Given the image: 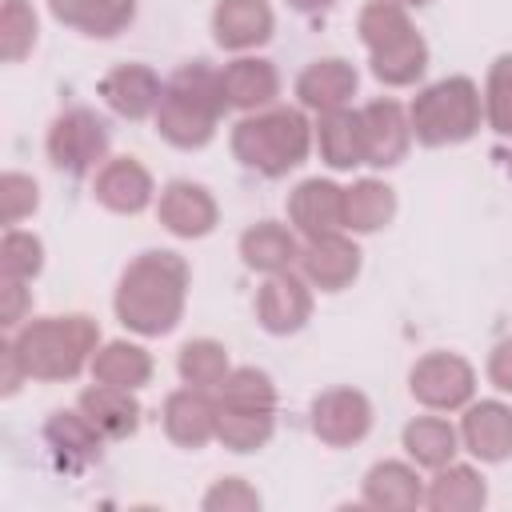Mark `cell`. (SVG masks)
Segmentation results:
<instances>
[{"instance_id":"6da1fadb","label":"cell","mask_w":512,"mask_h":512,"mask_svg":"<svg viewBox=\"0 0 512 512\" xmlns=\"http://www.w3.org/2000/svg\"><path fill=\"white\" fill-rule=\"evenodd\" d=\"M188 300V264L176 252L136 256L116 288V316L136 336H164L180 324Z\"/></svg>"},{"instance_id":"7a4b0ae2","label":"cell","mask_w":512,"mask_h":512,"mask_svg":"<svg viewBox=\"0 0 512 512\" xmlns=\"http://www.w3.org/2000/svg\"><path fill=\"white\" fill-rule=\"evenodd\" d=\"M224 108H228V96H224L220 72L208 68L204 60L180 64L164 84V96L156 108V132L172 148H184V152L204 148L216 136Z\"/></svg>"},{"instance_id":"3957f363","label":"cell","mask_w":512,"mask_h":512,"mask_svg":"<svg viewBox=\"0 0 512 512\" xmlns=\"http://www.w3.org/2000/svg\"><path fill=\"white\" fill-rule=\"evenodd\" d=\"M8 340L32 380H72L88 364V356H96L100 328H96V320H88L80 312L40 316V320H28Z\"/></svg>"},{"instance_id":"277c9868","label":"cell","mask_w":512,"mask_h":512,"mask_svg":"<svg viewBox=\"0 0 512 512\" xmlns=\"http://www.w3.org/2000/svg\"><path fill=\"white\" fill-rule=\"evenodd\" d=\"M312 148V124L296 108H260L232 128V152L244 168L276 180L304 164Z\"/></svg>"},{"instance_id":"5b68a950","label":"cell","mask_w":512,"mask_h":512,"mask_svg":"<svg viewBox=\"0 0 512 512\" xmlns=\"http://www.w3.org/2000/svg\"><path fill=\"white\" fill-rule=\"evenodd\" d=\"M408 124H412V136L428 148L472 140L480 128L476 84L468 76H448V80L428 84L424 92H416V100L408 108Z\"/></svg>"},{"instance_id":"8992f818","label":"cell","mask_w":512,"mask_h":512,"mask_svg":"<svg viewBox=\"0 0 512 512\" xmlns=\"http://www.w3.org/2000/svg\"><path fill=\"white\" fill-rule=\"evenodd\" d=\"M108 156V124L92 108H68L48 128V160L68 176H88Z\"/></svg>"},{"instance_id":"52a82bcc","label":"cell","mask_w":512,"mask_h":512,"mask_svg":"<svg viewBox=\"0 0 512 512\" xmlns=\"http://www.w3.org/2000/svg\"><path fill=\"white\" fill-rule=\"evenodd\" d=\"M408 388L412 396L424 404V408H436V412H452V408H464L472 400V388H476V372L464 356L456 352H428L424 360H416L412 376H408Z\"/></svg>"},{"instance_id":"ba28073f","label":"cell","mask_w":512,"mask_h":512,"mask_svg":"<svg viewBox=\"0 0 512 512\" xmlns=\"http://www.w3.org/2000/svg\"><path fill=\"white\" fill-rule=\"evenodd\" d=\"M372 428V404L356 388H328L312 400V432L328 448H348Z\"/></svg>"},{"instance_id":"9c48e42d","label":"cell","mask_w":512,"mask_h":512,"mask_svg":"<svg viewBox=\"0 0 512 512\" xmlns=\"http://www.w3.org/2000/svg\"><path fill=\"white\" fill-rule=\"evenodd\" d=\"M360 140H364V164L392 168L404 160L412 144V124L396 100H368L360 112Z\"/></svg>"},{"instance_id":"30bf717a","label":"cell","mask_w":512,"mask_h":512,"mask_svg":"<svg viewBox=\"0 0 512 512\" xmlns=\"http://www.w3.org/2000/svg\"><path fill=\"white\" fill-rule=\"evenodd\" d=\"M308 316H312V292H308V280H304V276L276 272V276H268L264 288L256 292V320H260V328L272 332V336L300 332Z\"/></svg>"},{"instance_id":"8fae6325","label":"cell","mask_w":512,"mask_h":512,"mask_svg":"<svg viewBox=\"0 0 512 512\" xmlns=\"http://www.w3.org/2000/svg\"><path fill=\"white\" fill-rule=\"evenodd\" d=\"M288 220L304 240L344 228V188L332 180H320V176L296 184L288 196Z\"/></svg>"},{"instance_id":"7c38bea8","label":"cell","mask_w":512,"mask_h":512,"mask_svg":"<svg viewBox=\"0 0 512 512\" xmlns=\"http://www.w3.org/2000/svg\"><path fill=\"white\" fill-rule=\"evenodd\" d=\"M300 272L312 288L320 292H340L356 280L360 272V248L352 240H344L340 232H328V236H316L300 248Z\"/></svg>"},{"instance_id":"4fadbf2b","label":"cell","mask_w":512,"mask_h":512,"mask_svg":"<svg viewBox=\"0 0 512 512\" xmlns=\"http://www.w3.org/2000/svg\"><path fill=\"white\" fill-rule=\"evenodd\" d=\"M100 96L104 104L124 116V120H144L160 108L164 84L148 64H116L104 80H100Z\"/></svg>"},{"instance_id":"5bb4252c","label":"cell","mask_w":512,"mask_h":512,"mask_svg":"<svg viewBox=\"0 0 512 512\" xmlns=\"http://www.w3.org/2000/svg\"><path fill=\"white\" fill-rule=\"evenodd\" d=\"M156 216L160 224L180 236V240H196V236H208L216 228V200L208 196V188L192 184V180H172L164 192H160V204H156Z\"/></svg>"},{"instance_id":"9a60e30c","label":"cell","mask_w":512,"mask_h":512,"mask_svg":"<svg viewBox=\"0 0 512 512\" xmlns=\"http://www.w3.org/2000/svg\"><path fill=\"white\" fill-rule=\"evenodd\" d=\"M44 444L52 448L56 464L64 472H84L100 460V444L104 436L96 432V424L76 408V412H52L48 424H44Z\"/></svg>"},{"instance_id":"2e32d148","label":"cell","mask_w":512,"mask_h":512,"mask_svg":"<svg viewBox=\"0 0 512 512\" xmlns=\"http://www.w3.org/2000/svg\"><path fill=\"white\" fill-rule=\"evenodd\" d=\"M460 440L464 448L484 460V464H500L512 456V408H504L500 400H480L464 412L460 424Z\"/></svg>"},{"instance_id":"e0dca14e","label":"cell","mask_w":512,"mask_h":512,"mask_svg":"<svg viewBox=\"0 0 512 512\" xmlns=\"http://www.w3.org/2000/svg\"><path fill=\"white\" fill-rule=\"evenodd\" d=\"M272 28H276V16H272L268 0H220L212 12L216 44L228 52H244V48L264 44L272 36Z\"/></svg>"},{"instance_id":"ac0fdd59","label":"cell","mask_w":512,"mask_h":512,"mask_svg":"<svg viewBox=\"0 0 512 512\" xmlns=\"http://www.w3.org/2000/svg\"><path fill=\"white\" fill-rule=\"evenodd\" d=\"M96 200L108 208V212H120V216H132V212H144L148 200H152V176L140 160L132 156H116L108 160L100 172H96V184H92Z\"/></svg>"},{"instance_id":"d6986e66","label":"cell","mask_w":512,"mask_h":512,"mask_svg":"<svg viewBox=\"0 0 512 512\" xmlns=\"http://www.w3.org/2000/svg\"><path fill=\"white\" fill-rule=\"evenodd\" d=\"M164 432L180 448H204L216 436V400L204 396V388H180L164 400Z\"/></svg>"},{"instance_id":"ffe728a7","label":"cell","mask_w":512,"mask_h":512,"mask_svg":"<svg viewBox=\"0 0 512 512\" xmlns=\"http://www.w3.org/2000/svg\"><path fill=\"white\" fill-rule=\"evenodd\" d=\"M220 80H224L228 108L260 112V108H272V100L280 96V72H276V64H272V60L240 56V60L224 64Z\"/></svg>"},{"instance_id":"44dd1931","label":"cell","mask_w":512,"mask_h":512,"mask_svg":"<svg viewBox=\"0 0 512 512\" xmlns=\"http://www.w3.org/2000/svg\"><path fill=\"white\" fill-rule=\"evenodd\" d=\"M76 408L96 424V432L104 440H124L140 428V400L128 392V388H112V384H100L96 388H84Z\"/></svg>"},{"instance_id":"7402d4cb","label":"cell","mask_w":512,"mask_h":512,"mask_svg":"<svg viewBox=\"0 0 512 512\" xmlns=\"http://www.w3.org/2000/svg\"><path fill=\"white\" fill-rule=\"evenodd\" d=\"M356 92V68L348 60H316L296 76V96L312 112H332L344 108Z\"/></svg>"},{"instance_id":"603a6c76","label":"cell","mask_w":512,"mask_h":512,"mask_svg":"<svg viewBox=\"0 0 512 512\" xmlns=\"http://www.w3.org/2000/svg\"><path fill=\"white\" fill-rule=\"evenodd\" d=\"M364 504L384 508V512H408V508L424 504V484H420L416 468H408L400 460H384V464L368 468V476H364Z\"/></svg>"},{"instance_id":"cb8c5ba5","label":"cell","mask_w":512,"mask_h":512,"mask_svg":"<svg viewBox=\"0 0 512 512\" xmlns=\"http://www.w3.org/2000/svg\"><path fill=\"white\" fill-rule=\"evenodd\" d=\"M52 16L84 36H116L132 24L136 0H48Z\"/></svg>"},{"instance_id":"d4e9b609","label":"cell","mask_w":512,"mask_h":512,"mask_svg":"<svg viewBox=\"0 0 512 512\" xmlns=\"http://www.w3.org/2000/svg\"><path fill=\"white\" fill-rule=\"evenodd\" d=\"M316 144H320V160L336 172H348L356 164H364V140H360V116L348 108H332L320 112L316 120Z\"/></svg>"},{"instance_id":"484cf974","label":"cell","mask_w":512,"mask_h":512,"mask_svg":"<svg viewBox=\"0 0 512 512\" xmlns=\"http://www.w3.org/2000/svg\"><path fill=\"white\" fill-rule=\"evenodd\" d=\"M240 256H244L248 268L264 272V276H276V272H288L292 260H300V248H296V236L284 224L260 220L240 236Z\"/></svg>"},{"instance_id":"4316f807","label":"cell","mask_w":512,"mask_h":512,"mask_svg":"<svg viewBox=\"0 0 512 512\" xmlns=\"http://www.w3.org/2000/svg\"><path fill=\"white\" fill-rule=\"evenodd\" d=\"M484 500H488V488H484L480 472L468 464L436 468V480L424 492V504L432 512H476V508H484Z\"/></svg>"},{"instance_id":"83f0119b","label":"cell","mask_w":512,"mask_h":512,"mask_svg":"<svg viewBox=\"0 0 512 512\" xmlns=\"http://www.w3.org/2000/svg\"><path fill=\"white\" fill-rule=\"evenodd\" d=\"M92 376L100 384H112V388H144L152 380V356L140 348V344H128V340H112L104 344L96 356H92Z\"/></svg>"},{"instance_id":"f1b7e54d","label":"cell","mask_w":512,"mask_h":512,"mask_svg":"<svg viewBox=\"0 0 512 512\" xmlns=\"http://www.w3.org/2000/svg\"><path fill=\"white\" fill-rule=\"evenodd\" d=\"M396 216V192L384 180H356L344 188V228L376 232Z\"/></svg>"},{"instance_id":"f546056e","label":"cell","mask_w":512,"mask_h":512,"mask_svg":"<svg viewBox=\"0 0 512 512\" xmlns=\"http://www.w3.org/2000/svg\"><path fill=\"white\" fill-rule=\"evenodd\" d=\"M272 412H256V408H228L216 400V440L228 452H256L272 440Z\"/></svg>"},{"instance_id":"4dcf8cb0","label":"cell","mask_w":512,"mask_h":512,"mask_svg":"<svg viewBox=\"0 0 512 512\" xmlns=\"http://www.w3.org/2000/svg\"><path fill=\"white\" fill-rule=\"evenodd\" d=\"M456 444H460L456 428L448 420H440V416H416L404 428V452L420 468H444V464H452Z\"/></svg>"},{"instance_id":"1f68e13d","label":"cell","mask_w":512,"mask_h":512,"mask_svg":"<svg viewBox=\"0 0 512 512\" xmlns=\"http://www.w3.org/2000/svg\"><path fill=\"white\" fill-rule=\"evenodd\" d=\"M356 32H360V40H364L368 52H384V48L408 40L416 28H412L404 4H396V0H368V4L360 8Z\"/></svg>"},{"instance_id":"d6a6232c","label":"cell","mask_w":512,"mask_h":512,"mask_svg":"<svg viewBox=\"0 0 512 512\" xmlns=\"http://www.w3.org/2000/svg\"><path fill=\"white\" fill-rule=\"evenodd\" d=\"M424 68H428V44L420 40V32H412L408 40H400L384 52H372V76L388 88H404V84L420 80Z\"/></svg>"},{"instance_id":"836d02e7","label":"cell","mask_w":512,"mask_h":512,"mask_svg":"<svg viewBox=\"0 0 512 512\" xmlns=\"http://www.w3.org/2000/svg\"><path fill=\"white\" fill-rule=\"evenodd\" d=\"M176 368H180V380H184V384L204 388V392H208V388H220L224 376L232 372V368H228V348L216 344V340H188V344L180 348Z\"/></svg>"},{"instance_id":"e575fe53","label":"cell","mask_w":512,"mask_h":512,"mask_svg":"<svg viewBox=\"0 0 512 512\" xmlns=\"http://www.w3.org/2000/svg\"><path fill=\"white\" fill-rule=\"evenodd\" d=\"M220 404L276 412V388H272L268 372H260V368H232L224 376V384H220Z\"/></svg>"},{"instance_id":"d590c367","label":"cell","mask_w":512,"mask_h":512,"mask_svg":"<svg viewBox=\"0 0 512 512\" xmlns=\"http://www.w3.org/2000/svg\"><path fill=\"white\" fill-rule=\"evenodd\" d=\"M36 44V12L28 0H4L0 8V56L8 64L24 60Z\"/></svg>"},{"instance_id":"8d00e7d4","label":"cell","mask_w":512,"mask_h":512,"mask_svg":"<svg viewBox=\"0 0 512 512\" xmlns=\"http://www.w3.org/2000/svg\"><path fill=\"white\" fill-rule=\"evenodd\" d=\"M40 268H44V244H40V236L20 232V228H8L4 232V244H0V272L12 276V280H32Z\"/></svg>"},{"instance_id":"74e56055","label":"cell","mask_w":512,"mask_h":512,"mask_svg":"<svg viewBox=\"0 0 512 512\" xmlns=\"http://www.w3.org/2000/svg\"><path fill=\"white\" fill-rule=\"evenodd\" d=\"M484 112H488L492 132L512 136V56H496V64L488 68Z\"/></svg>"},{"instance_id":"f35d334b","label":"cell","mask_w":512,"mask_h":512,"mask_svg":"<svg viewBox=\"0 0 512 512\" xmlns=\"http://www.w3.org/2000/svg\"><path fill=\"white\" fill-rule=\"evenodd\" d=\"M40 204L36 196V180L24 172H4L0 180V220L4 224H20L24 216H32Z\"/></svg>"},{"instance_id":"ab89813d","label":"cell","mask_w":512,"mask_h":512,"mask_svg":"<svg viewBox=\"0 0 512 512\" xmlns=\"http://www.w3.org/2000/svg\"><path fill=\"white\" fill-rule=\"evenodd\" d=\"M204 508L208 512H256L260 508V496L240 476H224V480H216L204 492Z\"/></svg>"},{"instance_id":"60d3db41","label":"cell","mask_w":512,"mask_h":512,"mask_svg":"<svg viewBox=\"0 0 512 512\" xmlns=\"http://www.w3.org/2000/svg\"><path fill=\"white\" fill-rule=\"evenodd\" d=\"M28 280H12L4 276V328H16L24 320V308H28Z\"/></svg>"},{"instance_id":"b9f144b4","label":"cell","mask_w":512,"mask_h":512,"mask_svg":"<svg viewBox=\"0 0 512 512\" xmlns=\"http://www.w3.org/2000/svg\"><path fill=\"white\" fill-rule=\"evenodd\" d=\"M488 380L500 392H512V340H500L488 356Z\"/></svg>"},{"instance_id":"7bdbcfd3","label":"cell","mask_w":512,"mask_h":512,"mask_svg":"<svg viewBox=\"0 0 512 512\" xmlns=\"http://www.w3.org/2000/svg\"><path fill=\"white\" fill-rule=\"evenodd\" d=\"M0 364H4V396H12L20 388V380L28 376L24 364H20V356H16V348H12V340L0 344Z\"/></svg>"},{"instance_id":"ee69618b","label":"cell","mask_w":512,"mask_h":512,"mask_svg":"<svg viewBox=\"0 0 512 512\" xmlns=\"http://www.w3.org/2000/svg\"><path fill=\"white\" fill-rule=\"evenodd\" d=\"M336 0H288V8H296L300 16H320V12H328Z\"/></svg>"},{"instance_id":"f6af8a7d","label":"cell","mask_w":512,"mask_h":512,"mask_svg":"<svg viewBox=\"0 0 512 512\" xmlns=\"http://www.w3.org/2000/svg\"><path fill=\"white\" fill-rule=\"evenodd\" d=\"M396 4H408V8H420V4H428V0H396Z\"/></svg>"},{"instance_id":"bcb514c9","label":"cell","mask_w":512,"mask_h":512,"mask_svg":"<svg viewBox=\"0 0 512 512\" xmlns=\"http://www.w3.org/2000/svg\"><path fill=\"white\" fill-rule=\"evenodd\" d=\"M508 176H512V152H508Z\"/></svg>"}]
</instances>
